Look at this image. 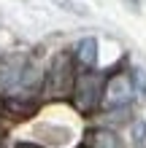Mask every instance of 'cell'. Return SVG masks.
<instances>
[{
  "label": "cell",
  "instance_id": "obj_3",
  "mask_svg": "<svg viewBox=\"0 0 146 148\" xmlns=\"http://www.w3.org/2000/svg\"><path fill=\"white\" fill-rule=\"evenodd\" d=\"M73 65H71V57L68 54H57L54 62L49 67V75H46V84H49V92L51 94H65L73 89Z\"/></svg>",
  "mask_w": 146,
  "mask_h": 148
},
{
  "label": "cell",
  "instance_id": "obj_2",
  "mask_svg": "<svg viewBox=\"0 0 146 148\" xmlns=\"http://www.w3.org/2000/svg\"><path fill=\"white\" fill-rule=\"evenodd\" d=\"M133 97H135V89L130 75L114 73L106 78V84H103V105L106 108H127Z\"/></svg>",
  "mask_w": 146,
  "mask_h": 148
},
{
  "label": "cell",
  "instance_id": "obj_7",
  "mask_svg": "<svg viewBox=\"0 0 146 148\" xmlns=\"http://www.w3.org/2000/svg\"><path fill=\"white\" fill-rule=\"evenodd\" d=\"M133 89L135 94H146V70H133Z\"/></svg>",
  "mask_w": 146,
  "mask_h": 148
},
{
  "label": "cell",
  "instance_id": "obj_9",
  "mask_svg": "<svg viewBox=\"0 0 146 148\" xmlns=\"http://www.w3.org/2000/svg\"><path fill=\"white\" fill-rule=\"evenodd\" d=\"M16 148H38V145H33V143H19Z\"/></svg>",
  "mask_w": 146,
  "mask_h": 148
},
{
  "label": "cell",
  "instance_id": "obj_6",
  "mask_svg": "<svg viewBox=\"0 0 146 148\" xmlns=\"http://www.w3.org/2000/svg\"><path fill=\"white\" fill-rule=\"evenodd\" d=\"M87 143L89 148H122V143H119L116 132H111V129H92V132L87 135Z\"/></svg>",
  "mask_w": 146,
  "mask_h": 148
},
{
  "label": "cell",
  "instance_id": "obj_8",
  "mask_svg": "<svg viewBox=\"0 0 146 148\" xmlns=\"http://www.w3.org/2000/svg\"><path fill=\"white\" fill-rule=\"evenodd\" d=\"M146 140V124H135V143Z\"/></svg>",
  "mask_w": 146,
  "mask_h": 148
},
{
  "label": "cell",
  "instance_id": "obj_5",
  "mask_svg": "<svg viewBox=\"0 0 146 148\" xmlns=\"http://www.w3.org/2000/svg\"><path fill=\"white\" fill-rule=\"evenodd\" d=\"M76 62L81 67H95V62H98V40L95 38H81L76 43Z\"/></svg>",
  "mask_w": 146,
  "mask_h": 148
},
{
  "label": "cell",
  "instance_id": "obj_1",
  "mask_svg": "<svg viewBox=\"0 0 146 148\" xmlns=\"http://www.w3.org/2000/svg\"><path fill=\"white\" fill-rule=\"evenodd\" d=\"M103 84H106V78L92 70L79 73L73 81V105L81 113H92L103 102Z\"/></svg>",
  "mask_w": 146,
  "mask_h": 148
},
{
  "label": "cell",
  "instance_id": "obj_4",
  "mask_svg": "<svg viewBox=\"0 0 146 148\" xmlns=\"http://www.w3.org/2000/svg\"><path fill=\"white\" fill-rule=\"evenodd\" d=\"M24 67H27V59H0V94L14 97Z\"/></svg>",
  "mask_w": 146,
  "mask_h": 148
}]
</instances>
